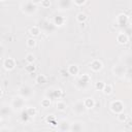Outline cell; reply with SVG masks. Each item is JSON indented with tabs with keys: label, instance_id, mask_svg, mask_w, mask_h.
<instances>
[{
	"label": "cell",
	"instance_id": "cb8c5ba5",
	"mask_svg": "<svg viewBox=\"0 0 132 132\" xmlns=\"http://www.w3.org/2000/svg\"><path fill=\"white\" fill-rule=\"evenodd\" d=\"M79 24H80V28H85V27H86L85 22H84V23H79Z\"/></svg>",
	"mask_w": 132,
	"mask_h": 132
},
{
	"label": "cell",
	"instance_id": "9a60e30c",
	"mask_svg": "<svg viewBox=\"0 0 132 132\" xmlns=\"http://www.w3.org/2000/svg\"><path fill=\"white\" fill-rule=\"evenodd\" d=\"M45 121H46L47 123H50V124H52L53 126L57 125V124H56V119H55L54 116H47L46 119H45Z\"/></svg>",
	"mask_w": 132,
	"mask_h": 132
},
{
	"label": "cell",
	"instance_id": "5bb4252c",
	"mask_svg": "<svg viewBox=\"0 0 132 132\" xmlns=\"http://www.w3.org/2000/svg\"><path fill=\"white\" fill-rule=\"evenodd\" d=\"M34 60H35V56L33 55V54H28L26 56V61H27L28 64H33Z\"/></svg>",
	"mask_w": 132,
	"mask_h": 132
},
{
	"label": "cell",
	"instance_id": "3957f363",
	"mask_svg": "<svg viewBox=\"0 0 132 132\" xmlns=\"http://www.w3.org/2000/svg\"><path fill=\"white\" fill-rule=\"evenodd\" d=\"M90 67H91V69H92L93 71L97 72V71H100V70L102 69L103 64H102L101 61H99V60H94V61L91 62Z\"/></svg>",
	"mask_w": 132,
	"mask_h": 132
},
{
	"label": "cell",
	"instance_id": "d4e9b609",
	"mask_svg": "<svg viewBox=\"0 0 132 132\" xmlns=\"http://www.w3.org/2000/svg\"><path fill=\"white\" fill-rule=\"evenodd\" d=\"M131 118H132V110H131Z\"/></svg>",
	"mask_w": 132,
	"mask_h": 132
},
{
	"label": "cell",
	"instance_id": "ffe728a7",
	"mask_svg": "<svg viewBox=\"0 0 132 132\" xmlns=\"http://www.w3.org/2000/svg\"><path fill=\"white\" fill-rule=\"evenodd\" d=\"M118 120H119L120 122H125V121L127 120V116H126L125 113L120 112V113H119V116H118Z\"/></svg>",
	"mask_w": 132,
	"mask_h": 132
},
{
	"label": "cell",
	"instance_id": "ba28073f",
	"mask_svg": "<svg viewBox=\"0 0 132 132\" xmlns=\"http://www.w3.org/2000/svg\"><path fill=\"white\" fill-rule=\"evenodd\" d=\"M36 82H37V84H39V85L45 84V82H46V76H45L44 74H39V75H37V77H36Z\"/></svg>",
	"mask_w": 132,
	"mask_h": 132
},
{
	"label": "cell",
	"instance_id": "484cf974",
	"mask_svg": "<svg viewBox=\"0 0 132 132\" xmlns=\"http://www.w3.org/2000/svg\"><path fill=\"white\" fill-rule=\"evenodd\" d=\"M1 1H4V0H1Z\"/></svg>",
	"mask_w": 132,
	"mask_h": 132
},
{
	"label": "cell",
	"instance_id": "277c9868",
	"mask_svg": "<svg viewBox=\"0 0 132 132\" xmlns=\"http://www.w3.org/2000/svg\"><path fill=\"white\" fill-rule=\"evenodd\" d=\"M128 40H129V38L125 33H119L118 36H117V41L120 44H126L128 42Z\"/></svg>",
	"mask_w": 132,
	"mask_h": 132
},
{
	"label": "cell",
	"instance_id": "44dd1931",
	"mask_svg": "<svg viewBox=\"0 0 132 132\" xmlns=\"http://www.w3.org/2000/svg\"><path fill=\"white\" fill-rule=\"evenodd\" d=\"M26 69H27V71H29V72H34V71H35V66L32 65V64H29L27 67H26Z\"/></svg>",
	"mask_w": 132,
	"mask_h": 132
},
{
	"label": "cell",
	"instance_id": "ac0fdd59",
	"mask_svg": "<svg viewBox=\"0 0 132 132\" xmlns=\"http://www.w3.org/2000/svg\"><path fill=\"white\" fill-rule=\"evenodd\" d=\"M54 22H55V25H57V26H61V25L63 24V22H64V19L61 18V16H57Z\"/></svg>",
	"mask_w": 132,
	"mask_h": 132
},
{
	"label": "cell",
	"instance_id": "4fadbf2b",
	"mask_svg": "<svg viewBox=\"0 0 132 132\" xmlns=\"http://www.w3.org/2000/svg\"><path fill=\"white\" fill-rule=\"evenodd\" d=\"M26 43H27L28 47H34L35 44H36V40L34 38H28L27 41H26Z\"/></svg>",
	"mask_w": 132,
	"mask_h": 132
},
{
	"label": "cell",
	"instance_id": "52a82bcc",
	"mask_svg": "<svg viewBox=\"0 0 132 132\" xmlns=\"http://www.w3.org/2000/svg\"><path fill=\"white\" fill-rule=\"evenodd\" d=\"M87 14L85 13V12H79V13H77V15H76V20L79 22V23H84L86 20H87Z\"/></svg>",
	"mask_w": 132,
	"mask_h": 132
},
{
	"label": "cell",
	"instance_id": "603a6c76",
	"mask_svg": "<svg viewBox=\"0 0 132 132\" xmlns=\"http://www.w3.org/2000/svg\"><path fill=\"white\" fill-rule=\"evenodd\" d=\"M41 1H42V0H31V2H32L33 4H40Z\"/></svg>",
	"mask_w": 132,
	"mask_h": 132
},
{
	"label": "cell",
	"instance_id": "30bf717a",
	"mask_svg": "<svg viewBox=\"0 0 132 132\" xmlns=\"http://www.w3.org/2000/svg\"><path fill=\"white\" fill-rule=\"evenodd\" d=\"M51 99H48V98H44V99H42L41 100V106L42 107H44V108H47V107H50L51 106Z\"/></svg>",
	"mask_w": 132,
	"mask_h": 132
},
{
	"label": "cell",
	"instance_id": "2e32d148",
	"mask_svg": "<svg viewBox=\"0 0 132 132\" xmlns=\"http://www.w3.org/2000/svg\"><path fill=\"white\" fill-rule=\"evenodd\" d=\"M27 113L29 117H33L36 114V108L35 107H28L27 108Z\"/></svg>",
	"mask_w": 132,
	"mask_h": 132
},
{
	"label": "cell",
	"instance_id": "8fae6325",
	"mask_svg": "<svg viewBox=\"0 0 132 132\" xmlns=\"http://www.w3.org/2000/svg\"><path fill=\"white\" fill-rule=\"evenodd\" d=\"M102 92H103L105 95H109V94H111V92H112V87H111L110 85H108V84H107V85L105 84V86H104Z\"/></svg>",
	"mask_w": 132,
	"mask_h": 132
},
{
	"label": "cell",
	"instance_id": "9c48e42d",
	"mask_svg": "<svg viewBox=\"0 0 132 132\" xmlns=\"http://www.w3.org/2000/svg\"><path fill=\"white\" fill-rule=\"evenodd\" d=\"M30 34L32 35V36H37L38 34H39V28L38 27H36V26H33L32 28H30Z\"/></svg>",
	"mask_w": 132,
	"mask_h": 132
},
{
	"label": "cell",
	"instance_id": "7a4b0ae2",
	"mask_svg": "<svg viewBox=\"0 0 132 132\" xmlns=\"http://www.w3.org/2000/svg\"><path fill=\"white\" fill-rule=\"evenodd\" d=\"M15 66V61L12 58H6L3 61V67L6 70H12Z\"/></svg>",
	"mask_w": 132,
	"mask_h": 132
},
{
	"label": "cell",
	"instance_id": "6da1fadb",
	"mask_svg": "<svg viewBox=\"0 0 132 132\" xmlns=\"http://www.w3.org/2000/svg\"><path fill=\"white\" fill-rule=\"evenodd\" d=\"M110 108H111V110H112L113 112L120 113V112H122V110H123V108H124V104H123L121 101L117 100V101H113V102L111 103Z\"/></svg>",
	"mask_w": 132,
	"mask_h": 132
},
{
	"label": "cell",
	"instance_id": "e0dca14e",
	"mask_svg": "<svg viewBox=\"0 0 132 132\" xmlns=\"http://www.w3.org/2000/svg\"><path fill=\"white\" fill-rule=\"evenodd\" d=\"M104 86H105V84H104L103 81H97V82H96V85H95V88H96V90L102 91L103 88H104Z\"/></svg>",
	"mask_w": 132,
	"mask_h": 132
},
{
	"label": "cell",
	"instance_id": "5b68a950",
	"mask_svg": "<svg viewBox=\"0 0 132 132\" xmlns=\"http://www.w3.org/2000/svg\"><path fill=\"white\" fill-rule=\"evenodd\" d=\"M84 106L87 109H91L95 106V100L93 98H86L84 100Z\"/></svg>",
	"mask_w": 132,
	"mask_h": 132
},
{
	"label": "cell",
	"instance_id": "7402d4cb",
	"mask_svg": "<svg viewBox=\"0 0 132 132\" xmlns=\"http://www.w3.org/2000/svg\"><path fill=\"white\" fill-rule=\"evenodd\" d=\"M73 2H74L76 5H82V4L86 2V0H73Z\"/></svg>",
	"mask_w": 132,
	"mask_h": 132
},
{
	"label": "cell",
	"instance_id": "8992f818",
	"mask_svg": "<svg viewBox=\"0 0 132 132\" xmlns=\"http://www.w3.org/2000/svg\"><path fill=\"white\" fill-rule=\"evenodd\" d=\"M79 72V68L77 65H70L68 67V73L71 75H76Z\"/></svg>",
	"mask_w": 132,
	"mask_h": 132
},
{
	"label": "cell",
	"instance_id": "d6986e66",
	"mask_svg": "<svg viewBox=\"0 0 132 132\" xmlns=\"http://www.w3.org/2000/svg\"><path fill=\"white\" fill-rule=\"evenodd\" d=\"M41 6L43 8L50 7V6H51V1H50V0H42V1H41Z\"/></svg>",
	"mask_w": 132,
	"mask_h": 132
},
{
	"label": "cell",
	"instance_id": "7c38bea8",
	"mask_svg": "<svg viewBox=\"0 0 132 132\" xmlns=\"http://www.w3.org/2000/svg\"><path fill=\"white\" fill-rule=\"evenodd\" d=\"M56 105H57L58 110H60V111H63V110H65V109H66V103H65V102H63V101H58Z\"/></svg>",
	"mask_w": 132,
	"mask_h": 132
}]
</instances>
